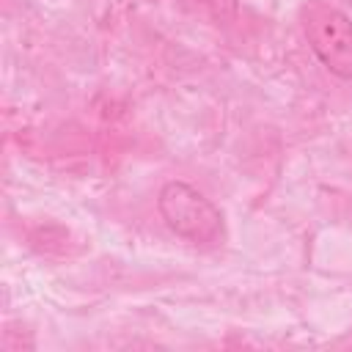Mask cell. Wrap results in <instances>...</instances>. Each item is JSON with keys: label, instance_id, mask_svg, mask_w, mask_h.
Listing matches in <instances>:
<instances>
[{"label": "cell", "instance_id": "6da1fadb", "mask_svg": "<svg viewBox=\"0 0 352 352\" xmlns=\"http://www.w3.org/2000/svg\"><path fill=\"white\" fill-rule=\"evenodd\" d=\"M157 212L176 236L192 245H214L223 239L220 209L187 182H165L157 195Z\"/></svg>", "mask_w": 352, "mask_h": 352}, {"label": "cell", "instance_id": "7a4b0ae2", "mask_svg": "<svg viewBox=\"0 0 352 352\" xmlns=\"http://www.w3.org/2000/svg\"><path fill=\"white\" fill-rule=\"evenodd\" d=\"M305 38L330 74L352 80V22L344 11L333 6H311L305 14Z\"/></svg>", "mask_w": 352, "mask_h": 352}]
</instances>
